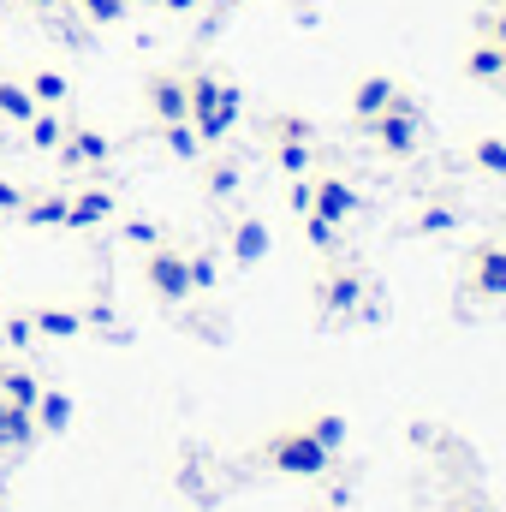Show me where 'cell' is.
Returning <instances> with one entry per match:
<instances>
[{"mask_svg":"<svg viewBox=\"0 0 506 512\" xmlns=\"http://www.w3.org/2000/svg\"><path fill=\"white\" fill-rule=\"evenodd\" d=\"M161 239H167V227H161V221H149V215H126V221H120V245H131L137 256L155 251Z\"/></svg>","mask_w":506,"mask_h":512,"instance_id":"30","label":"cell"},{"mask_svg":"<svg viewBox=\"0 0 506 512\" xmlns=\"http://www.w3.org/2000/svg\"><path fill=\"white\" fill-rule=\"evenodd\" d=\"M24 197H30V191H24L18 179H6V173H0V221H18V209H24Z\"/></svg>","mask_w":506,"mask_h":512,"instance_id":"33","label":"cell"},{"mask_svg":"<svg viewBox=\"0 0 506 512\" xmlns=\"http://www.w3.org/2000/svg\"><path fill=\"white\" fill-rule=\"evenodd\" d=\"M465 161L483 173V179H495V185H506V137H477L471 149H465Z\"/></svg>","mask_w":506,"mask_h":512,"instance_id":"26","label":"cell"},{"mask_svg":"<svg viewBox=\"0 0 506 512\" xmlns=\"http://www.w3.org/2000/svg\"><path fill=\"white\" fill-rule=\"evenodd\" d=\"M0 310H6V304H0Z\"/></svg>","mask_w":506,"mask_h":512,"instance_id":"40","label":"cell"},{"mask_svg":"<svg viewBox=\"0 0 506 512\" xmlns=\"http://www.w3.org/2000/svg\"><path fill=\"white\" fill-rule=\"evenodd\" d=\"M155 131H161V149H167L173 161H185V167H197V161L209 155V143L191 131V120H179V126H155Z\"/></svg>","mask_w":506,"mask_h":512,"instance_id":"24","label":"cell"},{"mask_svg":"<svg viewBox=\"0 0 506 512\" xmlns=\"http://www.w3.org/2000/svg\"><path fill=\"white\" fill-rule=\"evenodd\" d=\"M54 155H60V167H66V173H84V179H96V173L114 161V137H108L102 126H84V120H72V126H66V143H60Z\"/></svg>","mask_w":506,"mask_h":512,"instance_id":"9","label":"cell"},{"mask_svg":"<svg viewBox=\"0 0 506 512\" xmlns=\"http://www.w3.org/2000/svg\"><path fill=\"white\" fill-rule=\"evenodd\" d=\"M30 411H36V429H42V435H66L72 417H78V405H72L66 387H42V399H36Z\"/></svg>","mask_w":506,"mask_h":512,"instance_id":"18","label":"cell"},{"mask_svg":"<svg viewBox=\"0 0 506 512\" xmlns=\"http://www.w3.org/2000/svg\"><path fill=\"white\" fill-rule=\"evenodd\" d=\"M465 292L483 304H506V239H477L465 251Z\"/></svg>","mask_w":506,"mask_h":512,"instance_id":"8","label":"cell"},{"mask_svg":"<svg viewBox=\"0 0 506 512\" xmlns=\"http://www.w3.org/2000/svg\"><path fill=\"white\" fill-rule=\"evenodd\" d=\"M185 268H191V292H197V298H209V292L221 286V251H215V245L185 251Z\"/></svg>","mask_w":506,"mask_h":512,"instance_id":"25","label":"cell"},{"mask_svg":"<svg viewBox=\"0 0 506 512\" xmlns=\"http://www.w3.org/2000/svg\"><path fill=\"white\" fill-rule=\"evenodd\" d=\"M72 12H78L90 30H114V24L131 12V0H72Z\"/></svg>","mask_w":506,"mask_h":512,"instance_id":"31","label":"cell"},{"mask_svg":"<svg viewBox=\"0 0 506 512\" xmlns=\"http://www.w3.org/2000/svg\"><path fill=\"white\" fill-rule=\"evenodd\" d=\"M364 298H370V280H364L352 262L328 256V268L316 274V310H322L328 322H346V316H358V310H364Z\"/></svg>","mask_w":506,"mask_h":512,"instance_id":"5","label":"cell"},{"mask_svg":"<svg viewBox=\"0 0 506 512\" xmlns=\"http://www.w3.org/2000/svg\"><path fill=\"white\" fill-rule=\"evenodd\" d=\"M197 167H203V197H209L215 209H227V203L239 197V185H245V167H239L233 155H215V149H209Z\"/></svg>","mask_w":506,"mask_h":512,"instance_id":"15","label":"cell"},{"mask_svg":"<svg viewBox=\"0 0 506 512\" xmlns=\"http://www.w3.org/2000/svg\"><path fill=\"white\" fill-rule=\"evenodd\" d=\"M262 137H268V143H322V137H316V120H310V114H292V108L268 114V120H262Z\"/></svg>","mask_w":506,"mask_h":512,"instance_id":"22","label":"cell"},{"mask_svg":"<svg viewBox=\"0 0 506 512\" xmlns=\"http://www.w3.org/2000/svg\"><path fill=\"white\" fill-rule=\"evenodd\" d=\"M0 507H6V489H0Z\"/></svg>","mask_w":506,"mask_h":512,"instance_id":"38","label":"cell"},{"mask_svg":"<svg viewBox=\"0 0 506 512\" xmlns=\"http://www.w3.org/2000/svg\"><path fill=\"white\" fill-rule=\"evenodd\" d=\"M24 90L36 96V108H66L78 96V78L66 66H36V72H24Z\"/></svg>","mask_w":506,"mask_h":512,"instance_id":"17","label":"cell"},{"mask_svg":"<svg viewBox=\"0 0 506 512\" xmlns=\"http://www.w3.org/2000/svg\"><path fill=\"white\" fill-rule=\"evenodd\" d=\"M137 268H143V286H149V298L155 304H167V310H185L197 292H191V268H185V251L173 245V239H161L155 251L137 256Z\"/></svg>","mask_w":506,"mask_h":512,"instance_id":"4","label":"cell"},{"mask_svg":"<svg viewBox=\"0 0 506 512\" xmlns=\"http://www.w3.org/2000/svg\"><path fill=\"white\" fill-rule=\"evenodd\" d=\"M12 6H18V12H60L66 0H12Z\"/></svg>","mask_w":506,"mask_h":512,"instance_id":"36","label":"cell"},{"mask_svg":"<svg viewBox=\"0 0 506 512\" xmlns=\"http://www.w3.org/2000/svg\"><path fill=\"white\" fill-rule=\"evenodd\" d=\"M256 459H262L268 471H280V477H298V483H316V477H328V471H334V453H328L304 423L274 429V435L256 447Z\"/></svg>","mask_w":506,"mask_h":512,"instance_id":"2","label":"cell"},{"mask_svg":"<svg viewBox=\"0 0 506 512\" xmlns=\"http://www.w3.org/2000/svg\"><path fill=\"white\" fill-rule=\"evenodd\" d=\"M268 251H274V233H268L262 215H239V221L227 227V256H233L239 268H256Z\"/></svg>","mask_w":506,"mask_h":512,"instance_id":"12","label":"cell"},{"mask_svg":"<svg viewBox=\"0 0 506 512\" xmlns=\"http://www.w3.org/2000/svg\"><path fill=\"white\" fill-rule=\"evenodd\" d=\"M0 346H6V352H30V346H42L30 310H0Z\"/></svg>","mask_w":506,"mask_h":512,"instance_id":"29","label":"cell"},{"mask_svg":"<svg viewBox=\"0 0 506 512\" xmlns=\"http://www.w3.org/2000/svg\"><path fill=\"white\" fill-rule=\"evenodd\" d=\"M42 387H48V382H42L30 364H18V358H12V364H0V399H12V405H24V411H30V405L42 399Z\"/></svg>","mask_w":506,"mask_h":512,"instance_id":"20","label":"cell"},{"mask_svg":"<svg viewBox=\"0 0 506 512\" xmlns=\"http://www.w3.org/2000/svg\"><path fill=\"white\" fill-rule=\"evenodd\" d=\"M30 322H36V340H84L90 334L84 328V310L78 304H60V298L30 304Z\"/></svg>","mask_w":506,"mask_h":512,"instance_id":"13","label":"cell"},{"mask_svg":"<svg viewBox=\"0 0 506 512\" xmlns=\"http://www.w3.org/2000/svg\"><path fill=\"white\" fill-rule=\"evenodd\" d=\"M459 203H447V197H435V203H423L417 215H411V233L417 239H447V233H459Z\"/></svg>","mask_w":506,"mask_h":512,"instance_id":"19","label":"cell"},{"mask_svg":"<svg viewBox=\"0 0 506 512\" xmlns=\"http://www.w3.org/2000/svg\"><path fill=\"white\" fill-rule=\"evenodd\" d=\"M268 161H274L286 179H304V173H316L322 143H268Z\"/></svg>","mask_w":506,"mask_h":512,"instance_id":"23","label":"cell"},{"mask_svg":"<svg viewBox=\"0 0 506 512\" xmlns=\"http://www.w3.org/2000/svg\"><path fill=\"white\" fill-rule=\"evenodd\" d=\"M483 36H495V42H506V0H495V6L483 12Z\"/></svg>","mask_w":506,"mask_h":512,"instance_id":"34","label":"cell"},{"mask_svg":"<svg viewBox=\"0 0 506 512\" xmlns=\"http://www.w3.org/2000/svg\"><path fill=\"white\" fill-rule=\"evenodd\" d=\"M66 126H72V120H66L60 108H36V120L24 126V143H30L36 155H54V149L66 143Z\"/></svg>","mask_w":506,"mask_h":512,"instance_id":"21","label":"cell"},{"mask_svg":"<svg viewBox=\"0 0 506 512\" xmlns=\"http://www.w3.org/2000/svg\"><path fill=\"white\" fill-rule=\"evenodd\" d=\"M143 114L155 126H179L191 120V84H185V66H155L143 78Z\"/></svg>","mask_w":506,"mask_h":512,"instance_id":"6","label":"cell"},{"mask_svg":"<svg viewBox=\"0 0 506 512\" xmlns=\"http://www.w3.org/2000/svg\"><path fill=\"white\" fill-rule=\"evenodd\" d=\"M298 233H304L310 251L328 262V256H340V233H346V227H334V221H322V215H298Z\"/></svg>","mask_w":506,"mask_h":512,"instance_id":"27","label":"cell"},{"mask_svg":"<svg viewBox=\"0 0 506 512\" xmlns=\"http://www.w3.org/2000/svg\"><path fill=\"white\" fill-rule=\"evenodd\" d=\"M120 215V191L102 179H78L66 185V233H96Z\"/></svg>","mask_w":506,"mask_h":512,"instance_id":"7","label":"cell"},{"mask_svg":"<svg viewBox=\"0 0 506 512\" xmlns=\"http://www.w3.org/2000/svg\"><path fill=\"white\" fill-rule=\"evenodd\" d=\"M131 6H149V12H161V0H131Z\"/></svg>","mask_w":506,"mask_h":512,"instance_id":"37","label":"cell"},{"mask_svg":"<svg viewBox=\"0 0 506 512\" xmlns=\"http://www.w3.org/2000/svg\"><path fill=\"white\" fill-rule=\"evenodd\" d=\"M465 78L471 84H483V90H501L506 84V54H501V42L495 36H471V48H465Z\"/></svg>","mask_w":506,"mask_h":512,"instance_id":"14","label":"cell"},{"mask_svg":"<svg viewBox=\"0 0 506 512\" xmlns=\"http://www.w3.org/2000/svg\"><path fill=\"white\" fill-rule=\"evenodd\" d=\"M399 102V78L393 72H364L358 84H352V126H370L376 114H387Z\"/></svg>","mask_w":506,"mask_h":512,"instance_id":"11","label":"cell"},{"mask_svg":"<svg viewBox=\"0 0 506 512\" xmlns=\"http://www.w3.org/2000/svg\"><path fill=\"white\" fill-rule=\"evenodd\" d=\"M310 203H316L310 173H304V179H286V209H292V215H310Z\"/></svg>","mask_w":506,"mask_h":512,"instance_id":"32","label":"cell"},{"mask_svg":"<svg viewBox=\"0 0 506 512\" xmlns=\"http://www.w3.org/2000/svg\"><path fill=\"white\" fill-rule=\"evenodd\" d=\"M304 429H310L334 459L346 453V435H352V429H346V417H340V411H310V417H304Z\"/></svg>","mask_w":506,"mask_h":512,"instance_id":"28","label":"cell"},{"mask_svg":"<svg viewBox=\"0 0 506 512\" xmlns=\"http://www.w3.org/2000/svg\"><path fill=\"white\" fill-rule=\"evenodd\" d=\"M310 185H316V203H310V215H322V221H334V227H352V215L364 209L358 185H352L346 173H334V167H316V173H310Z\"/></svg>","mask_w":506,"mask_h":512,"instance_id":"10","label":"cell"},{"mask_svg":"<svg viewBox=\"0 0 506 512\" xmlns=\"http://www.w3.org/2000/svg\"><path fill=\"white\" fill-rule=\"evenodd\" d=\"M227 6H239V0H227Z\"/></svg>","mask_w":506,"mask_h":512,"instance_id":"39","label":"cell"},{"mask_svg":"<svg viewBox=\"0 0 506 512\" xmlns=\"http://www.w3.org/2000/svg\"><path fill=\"white\" fill-rule=\"evenodd\" d=\"M364 131H370L376 155H387V161H411V155L423 149V137H429V120H423V108L399 90V102H393L387 114H376Z\"/></svg>","mask_w":506,"mask_h":512,"instance_id":"3","label":"cell"},{"mask_svg":"<svg viewBox=\"0 0 506 512\" xmlns=\"http://www.w3.org/2000/svg\"><path fill=\"white\" fill-rule=\"evenodd\" d=\"M209 0H161V12H173V18H197Z\"/></svg>","mask_w":506,"mask_h":512,"instance_id":"35","label":"cell"},{"mask_svg":"<svg viewBox=\"0 0 506 512\" xmlns=\"http://www.w3.org/2000/svg\"><path fill=\"white\" fill-rule=\"evenodd\" d=\"M18 227L24 233H66V185L60 191H30L24 209H18Z\"/></svg>","mask_w":506,"mask_h":512,"instance_id":"16","label":"cell"},{"mask_svg":"<svg viewBox=\"0 0 506 512\" xmlns=\"http://www.w3.org/2000/svg\"><path fill=\"white\" fill-rule=\"evenodd\" d=\"M185 84H191V131L221 149L233 131H239V114H245V90L221 72V66H185Z\"/></svg>","mask_w":506,"mask_h":512,"instance_id":"1","label":"cell"},{"mask_svg":"<svg viewBox=\"0 0 506 512\" xmlns=\"http://www.w3.org/2000/svg\"><path fill=\"white\" fill-rule=\"evenodd\" d=\"M501 90H506V84H501Z\"/></svg>","mask_w":506,"mask_h":512,"instance_id":"41","label":"cell"}]
</instances>
